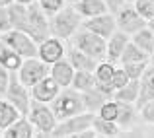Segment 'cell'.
<instances>
[{"mask_svg":"<svg viewBox=\"0 0 154 138\" xmlns=\"http://www.w3.org/2000/svg\"><path fill=\"white\" fill-rule=\"evenodd\" d=\"M53 115H55L57 123H63L66 119H72V117H78L86 113V107H84L82 101V93L74 92L72 88H66V90H60V93L53 99V103L49 105Z\"/></svg>","mask_w":154,"mask_h":138,"instance_id":"obj_1","label":"cell"},{"mask_svg":"<svg viewBox=\"0 0 154 138\" xmlns=\"http://www.w3.org/2000/svg\"><path fill=\"white\" fill-rule=\"evenodd\" d=\"M82 27V18L76 14V10L72 6H64L55 18H51L49 22V31L51 37L64 41V39H70L78 33V29Z\"/></svg>","mask_w":154,"mask_h":138,"instance_id":"obj_2","label":"cell"},{"mask_svg":"<svg viewBox=\"0 0 154 138\" xmlns=\"http://www.w3.org/2000/svg\"><path fill=\"white\" fill-rule=\"evenodd\" d=\"M72 47L76 51L84 52L86 56L94 58L96 62H103L107 60V41H103L102 37L90 33V31L82 29L72 37Z\"/></svg>","mask_w":154,"mask_h":138,"instance_id":"obj_3","label":"cell"},{"mask_svg":"<svg viewBox=\"0 0 154 138\" xmlns=\"http://www.w3.org/2000/svg\"><path fill=\"white\" fill-rule=\"evenodd\" d=\"M27 14H29V22H27L26 35H29L35 45H41L43 41L51 37V31H49V20L39 8V0L27 2Z\"/></svg>","mask_w":154,"mask_h":138,"instance_id":"obj_4","label":"cell"},{"mask_svg":"<svg viewBox=\"0 0 154 138\" xmlns=\"http://www.w3.org/2000/svg\"><path fill=\"white\" fill-rule=\"evenodd\" d=\"M4 97H6V101L10 105H14V107L18 109V113L23 119H27L29 109H31V93L22 82H20L16 72L10 74V84H8V90H6V95Z\"/></svg>","mask_w":154,"mask_h":138,"instance_id":"obj_5","label":"cell"},{"mask_svg":"<svg viewBox=\"0 0 154 138\" xmlns=\"http://www.w3.org/2000/svg\"><path fill=\"white\" fill-rule=\"evenodd\" d=\"M0 41L4 45H8L18 56H22L23 60L27 58H37V45L31 41L29 35L22 33V31H8V33L0 35Z\"/></svg>","mask_w":154,"mask_h":138,"instance_id":"obj_6","label":"cell"},{"mask_svg":"<svg viewBox=\"0 0 154 138\" xmlns=\"http://www.w3.org/2000/svg\"><path fill=\"white\" fill-rule=\"evenodd\" d=\"M16 74H18L20 82H22L27 90H31L33 86H37L41 80H45L47 76H49V66L43 64L39 58H27V60H23L22 68H20Z\"/></svg>","mask_w":154,"mask_h":138,"instance_id":"obj_7","label":"cell"},{"mask_svg":"<svg viewBox=\"0 0 154 138\" xmlns=\"http://www.w3.org/2000/svg\"><path fill=\"white\" fill-rule=\"evenodd\" d=\"M27 121L31 123V127L35 130H39L41 134H53L57 127V119L53 115L51 107L49 105H41V103H31V109H29V115H27Z\"/></svg>","mask_w":154,"mask_h":138,"instance_id":"obj_8","label":"cell"},{"mask_svg":"<svg viewBox=\"0 0 154 138\" xmlns=\"http://www.w3.org/2000/svg\"><path fill=\"white\" fill-rule=\"evenodd\" d=\"M92 121H94V115H90V113L66 119L63 123H57V127H55L51 136L53 138H68V136L80 134V132H86L92 128Z\"/></svg>","mask_w":154,"mask_h":138,"instance_id":"obj_9","label":"cell"},{"mask_svg":"<svg viewBox=\"0 0 154 138\" xmlns=\"http://www.w3.org/2000/svg\"><path fill=\"white\" fill-rule=\"evenodd\" d=\"M115 23H117V31H121V33H125V35H135V33H139L140 29L146 27V22L135 12L133 2H127L123 6V10L115 16Z\"/></svg>","mask_w":154,"mask_h":138,"instance_id":"obj_10","label":"cell"},{"mask_svg":"<svg viewBox=\"0 0 154 138\" xmlns=\"http://www.w3.org/2000/svg\"><path fill=\"white\" fill-rule=\"evenodd\" d=\"M82 27L90 33L102 37L103 41H107L113 33L117 31V23H115V16L113 14H103V16H98V18H92V20H84L82 22Z\"/></svg>","mask_w":154,"mask_h":138,"instance_id":"obj_11","label":"cell"},{"mask_svg":"<svg viewBox=\"0 0 154 138\" xmlns=\"http://www.w3.org/2000/svg\"><path fill=\"white\" fill-rule=\"evenodd\" d=\"M37 58L51 68L55 62L64 58V43L55 37H49L41 45H37Z\"/></svg>","mask_w":154,"mask_h":138,"instance_id":"obj_12","label":"cell"},{"mask_svg":"<svg viewBox=\"0 0 154 138\" xmlns=\"http://www.w3.org/2000/svg\"><path fill=\"white\" fill-rule=\"evenodd\" d=\"M29 93H31V97H33L35 103L51 105V103H53V99H55V97L60 93V88L57 86V82L51 78V76H47V78H45V80H41L37 86L31 88Z\"/></svg>","mask_w":154,"mask_h":138,"instance_id":"obj_13","label":"cell"},{"mask_svg":"<svg viewBox=\"0 0 154 138\" xmlns=\"http://www.w3.org/2000/svg\"><path fill=\"white\" fill-rule=\"evenodd\" d=\"M8 18H10V26L14 31H27V22H29V14H27V2H16L10 0L8 4Z\"/></svg>","mask_w":154,"mask_h":138,"instance_id":"obj_14","label":"cell"},{"mask_svg":"<svg viewBox=\"0 0 154 138\" xmlns=\"http://www.w3.org/2000/svg\"><path fill=\"white\" fill-rule=\"evenodd\" d=\"M137 121H139V109H137V105H133V103H117L115 124L121 128V132L133 130L135 124H137Z\"/></svg>","mask_w":154,"mask_h":138,"instance_id":"obj_15","label":"cell"},{"mask_svg":"<svg viewBox=\"0 0 154 138\" xmlns=\"http://www.w3.org/2000/svg\"><path fill=\"white\" fill-rule=\"evenodd\" d=\"M49 76L57 82V86L60 88V90H66V88L72 86V78H74V68L68 64L66 58L59 60V62H55L53 66L49 68Z\"/></svg>","mask_w":154,"mask_h":138,"instance_id":"obj_16","label":"cell"},{"mask_svg":"<svg viewBox=\"0 0 154 138\" xmlns=\"http://www.w3.org/2000/svg\"><path fill=\"white\" fill-rule=\"evenodd\" d=\"M72 8L84 20H92L107 14V2H103V0H80V2L72 4Z\"/></svg>","mask_w":154,"mask_h":138,"instance_id":"obj_17","label":"cell"},{"mask_svg":"<svg viewBox=\"0 0 154 138\" xmlns=\"http://www.w3.org/2000/svg\"><path fill=\"white\" fill-rule=\"evenodd\" d=\"M139 84H140V93H139V99H137V109L154 101V66H146Z\"/></svg>","mask_w":154,"mask_h":138,"instance_id":"obj_18","label":"cell"},{"mask_svg":"<svg viewBox=\"0 0 154 138\" xmlns=\"http://www.w3.org/2000/svg\"><path fill=\"white\" fill-rule=\"evenodd\" d=\"M66 60H68V64L74 68V72H88V74H94L96 66H98V62H96L94 58H90V56H86L84 52L76 51L74 47L68 51Z\"/></svg>","mask_w":154,"mask_h":138,"instance_id":"obj_19","label":"cell"},{"mask_svg":"<svg viewBox=\"0 0 154 138\" xmlns=\"http://www.w3.org/2000/svg\"><path fill=\"white\" fill-rule=\"evenodd\" d=\"M129 41H131V39H129V35L121 33V31H115V33L107 39V62L113 64L115 60H119Z\"/></svg>","mask_w":154,"mask_h":138,"instance_id":"obj_20","label":"cell"},{"mask_svg":"<svg viewBox=\"0 0 154 138\" xmlns=\"http://www.w3.org/2000/svg\"><path fill=\"white\" fill-rule=\"evenodd\" d=\"M22 64H23L22 56H18L10 47L0 41V68H4L8 72H18L22 68Z\"/></svg>","mask_w":154,"mask_h":138,"instance_id":"obj_21","label":"cell"},{"mask_svg":"<svg viewBox=\"0 0 154 138\" xmlns=\"http://www.w3.org/2000/svg\"><path fill=\"white\" fill-rule=\"evenodd\" d=\"M2 138H35V128L31 127L29 121L22 117L18 123H14L2 132Z\"/></svg>","mask_w":154,"mask_h":138,"instance_id":"obj_22","label":"cell"},{"mask_svg":"<svg viewBox=\"0 0 154 138\" xmlns=\"http://www.w3.org/2000/svg\"><path fill=\"white\" fill-rule=\"evenodd\" d=\"M82 101H84V107H86V113H90V115H98L100 109H102L107 101H111V99H107L103 93H100L94 88L92 92L82 93Z\"/></svg>","mask_w":154,"mask_h":138,"instance_id":"obj_23","label":"cell"},{"mask_svg":"<svg viewBox=\"0 0 154 138\" xmlns=\"http://www.w3.org/2000/svg\"><path fill=\"white\" fill-rule=\"evenodd\" d=\"M20 119H22V115L18 113V109L14 105H10L6 99H0V130L4 132L14 123H18Z\"/></svg>","mask_w":154,"mask_h":138,"instance_id":"obj_24","label":"cell"},{"mask_svg":"<svg viewBox=\"0 0 154 138\" xmlns=\"http://www.w3.org/2000/svg\"><path fill=\"white\" fill-rule=\"evenodd\" d=\"M131 43L137 49H140V51H143L148 58L154 55V35L150 33V29H148V27H144V29H140L139 33L133 35Z\"/></svg>","mask_w":154,"mask_h":138,"instance_id":"obj_25","label":"cell"},{"mask_svg":"<svg viewBox=\"0 0 154 138\" xmlns=\"http://www.w3.org/2000/svg\"><path fill=\"white\" fill-rule=\"evenodd\" d=\"M139 93H140V84L139 82H129L123 90L113 93V101H117V103H133L135 105L137 99H139Z\"/></svg>","mask_w":154,"mask_h":138,"instance_id":"obj_26","label":"cell"},{"mask_svg":"<svg viewBox=\"0 0 154 138\" xmlns=\"http://www.w3.org/2000/svg\"><path fill=\"white\" fill-rule=\"evenodd\" d=\"M92 130H94L98 136H113V138H117V136L121 134V128L117 127L115 123L103 121V119H100L98 115H94V121H92Z\"/></svg>","mask_w":154,"mask_h":138,"instance_id":"obj_27","label":"cell"},{"mask_svg":"<svg viewBox=\"0 0 154 138\" xmlns=\"http://www.w3.org/2000/svg\"><path fill=\"white\" fill-rule=\"evenodd\" d=\"M72 90L78 93H86L92 92L96 88V78L94 74H88V72H74V78H72Z\"/></svg>","mask_w":154,"mask_h":138,"instance_id":"obj_28","label":"cell"},{"mask_svg":"<svg viewBox=\"0 0 154 138\" xmlns=\"http://www.w3.org/2000/svg\"><path fill=\"white\" fill-rule=\"evenodd\" d=\"M121 64H139V62H148V56L144 55L143 51H140V49H137L135 45H133L131 41L127 43V47H125V51H123V55H121Z\"/></svg>","mask_w":154,"mask_h":138,"instance_id":"obj_29","label":"cell"},{"mask_svg":"<svg viewBox=\"0 0 154 138\" xmlns=\"http://www.w3.org/2000/svg\"><path fill=\"white\" fill-rule=\"evenodd\" d=\"M113 72H115V66L107 60H103V62H98V66L94 70V78L98 84H109L113 78Z\"/></svg>","mask_w":154,"mask_h":138,"instance_id":"obj_30","label":"cell"},{"mask_svg":"<svg viewBox=\"0 0 154 138\" xmlns=\"http://www.w3.org/2000/svg\"><path fill=\"white\" fill-rule=\"evenodd\" d=\"M133 8L146 23L154 20V0H137V2H133Z\"/></svg>","mask_w":154,"mask_h":138,"instance_id":"obj_31","label":"cell"},{"mask_svg":"<svg viewBox=\"0 0 154 138\" xmlns=\"http://www.w3.org/2000/svg\"><path fill=\"white\" fill-rule=\"evenodd\" d=\"M64 6H66V4H64L63 0H39V8H41V12L47 18H55Z\"/></svg>","mask_w":154,"mask_h":138,"instance_id":"obj_32","label":"cell"},{"mask_svg":"<svg viewBox=\"0 0 154 138\" xmlns=\"http://www.w3.org/2000/svg\"><path fill=\"white\" fill-rule=\"evenodd\" d=\"M146 66H148L146 62H139V64H125V66H121V68H123V72L127 74V78L131 80V82H139V80L143 78Z\"/></svg>","mask_w":154,"mask_h":138,"instance_id":"obj_33","label":"cell"},{"mask_svg":"<svg viewBox=\"0 0 154 138\" xmlns=\"http://www.w3.org/2000/svg\"><path fill=\"white\" fill-rule=\"evenodd\" d=\"M98 117L103 119V121H109V123H115V119H117V103L113 99L107 101V103L98 111Z\"/></svg>","mask_w":154,"mask_h":138,"instance_id":"obj_34","label":"cell"},{"mask_svg":"<svg viewBox=\"0 0 154 138\" xmlns=\"http://www.w3.org/2000/svg\"><path fill=\"white\" fill-rule=\"evenodd\" d=\"M8 4L10 0H0V35L12 31V26H10V18H8Z\"/></svg>","mask_w":154,"mask_h":138,"instance_id":"obj_35","label":"cell"},{"mask_svg":"<svg viewBox=\"0 0 154 138\" xmlns=\"http://www.w3.org/2000/svg\"><path fill=\"white\" fill-rule=\"evenodd\" d=\"M131 82V80L127 78V74L123 72V68H115V72H113V78H111V82H109V86L113 88L115 92H119V90H123L127 84Z\"/></svg>","mask_w":154,"mask_h":138,"instance_id":"obj_36","label":"cell"},{"mask_svg":"<svg viewBox=\"0 0 154 138\" xmlns=\"http://www.w3.org/2000/svg\"><path fill=\"white\" fill-rule=\"evenodd\" d=\"M139 117L144 121L146 124H154V101H150V103L143 105V107L139 109Z\"/></svg>","mask_w":154,"mask_h":138,"instance_id":"obj_37","label":"cell"},{"mask_svg":"<svg viewBox=\"0 0 154 138\" xmlns=\"http://www.w3.org/2000/svg\"><path fill=\"white\" fill-rule=\"evenodd\" d=\"M10 74L12 72L4 70V68H0V95H6V90H8V84H10Z\"/></svg>","mask_w":154,"mask_h":138,"instance_id":"obj_38","label":"cell"},{"mask_svg":"<svg viewBox=\"0 0 154 138\" xmlns=\"http://www.w3.org/2000/svg\"><path fill=\"white\" fill-rule=\"evenodd\" d=\"M117 138H144V132L139 130V128H133V130H127V132H121Z\"/></svg>","mask_w":154,"mask_h":138,"instance_id":"obj_39","label":"cell"},{"mask_svg":"<svg viewBox=\"0 0 154 138\" xmlns=\"http://www.w3.org/2000/svg\"><path fill=\"white\" fill-rule=\"evenodd\" d=\"M96 136H98V134H96V132H94V130L90 128V130H86V132H80V134L68 136V138H96Z\"/></svg>","mask_w":154,"mask_h":138,"instance_id":"obj_40","label":"cell"},{"mask_svg":"<svg viewBox=\"0 0 154 138\" xmlns=\"http://www.w3.org/2000/svg\"><path fill=\"white\" fill-rule=\"evenodd\" d=\"M146 27H148V29H150V33L154 35V20H150V22L146 23Z\"/></svg>","mask_w":154,"mask_h":138,"instance_id":"obj_41","label":"cell"},{"mask_svg":"<svg viewBox=\"0 0 154 138\" xmlns=\"http://www.w3.org/2000/svg\"><path fill=\"white\" fill-rule=\"evenodd\" d=\"M150 66H154V55L150 56Z\"/></svg>","mask_w":154,"mask_h":138,"instance_id":"obj_42","label":"cell"},{"mask_svg":"<svg viewBox=\"0 0 154 138\" xmlns=\"http://www.w3.org/2000/svg\"><path fill=\"white\" fill-rule=\"evenodd\" d=\"M96 138H113V136H96Z\"/></svg>","mask_w":154,"mask_h":138,"instance_id":"obj_43","label":"cell"},{"mask_svg":"<svg viewBox=\"0 0 154 138\" xmlns=\"http://www.w3.org/2000/svg\"><path fill=\"white\" fill-rule=\"evenodd\" d=\"M0 138H2V130H0Z\"/></svg>","mask_w":154,"mask_h":138,"instance_id":"obj_44","label":"cell"},{"mask_svg":"<svg viewBox=\"0 0 154 138\" xmlns=\"http://www.w3.org/2000/svg\"><path fill=\"white\" fill-rule=\"evenodd\" d=\"M0 99H2V95H0Z\"/></svg>","mask_w":154,"mask_h":138,"instance_id":"obj_45","label":"cell"}]
</instances>
